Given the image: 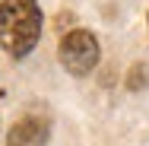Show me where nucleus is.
<instances>
[{
	"label": "nucleus",
	"instance_id": "1",
	"mask_svg": "<svg viewBox=\"0 0 149 146\" xmlns=\"http://www.w3.org/2000/svg\"><path fill=\"white\" fill-rule=\"evenodd\" d=\"M41 35V10L35 0H3L0 3V48L13 57L29 54Z\"/></svg>",
	"mask_w": 149,
	"mask_h": 146
},
{
	"label": "nucleus",
	"instance_id": "2",
	"mask_svg": "<svg viewBox=\"0 0 149 146\" xmlns=\"http://www.w3.org/2000/svg\"><path fill=\"white\" fill-rule=\"evenodd\" d=\"M60 64L70 73H76V76L95 70V64H98V41H95V35L83 32V29L67 32L63 41H60Z\"/></svg>",
	"mask_w": 149,
	"mask_h": 146
},
{
	"label": "nucleus",
	"instance_id": "3",
	"mask_svg": "<svg viewBox=\"0 0 149 146\" xmlns=\"http://www.w3.org/2000/svg\"><path fill=\"white\" fill-rule=\"evenodd\" d=\"M45 143H48V121L41 117H22L6 137V146H45Z\"/></svg>",
	"mask_w": 149,
	"mask_h": 146
}]
</instances>
